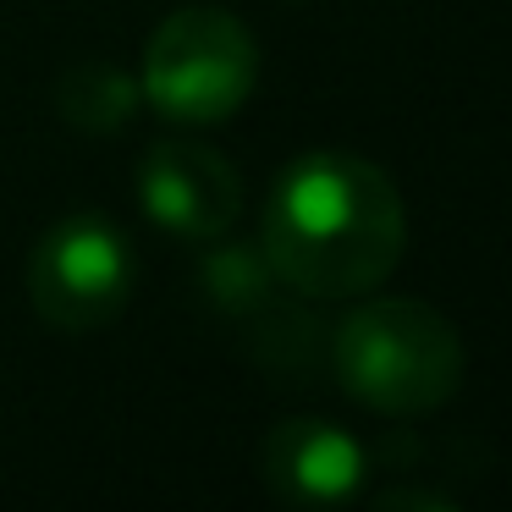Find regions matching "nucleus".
I'll return each instance as SVG.
<instances>
[{"mask_svg":"<svg viewBox=\"0 0 512 512\" xmlns=\"http://www.w3.org/2000/svg\"><path fill=\"white\" fill-rule=\"evenodd\" d=\"M408 210L391 177L364 155L314 149L276 177L265 204V248L281 287L298 298H364L397 270Z\"/></svg>","mask_w":512,"mask_h":512,"instance_id":"1","label":"nucleus"},{"mask_svg":"<svg viewBox=\"0 0 512 512\" xmlns=\"http://www.w3.org/2000/svg\"><path fill=\"white\" fill-rule=\"evenodd\" d=\"M331 369L353 402L419 419L463 386V336L419 298H364L331 336Z\"/></svg>","mask_w":512,"mask_h":512,"instance_id":"2","label":"nucleus"},{"mask_svg":"<svg viewBox=\"0 0 512 512\" xmlns=\"http://www.w3.org/2000/svg\"><path fill=\"white\" fill-rule=\"evenodd\" d=\"M254 78H259L254 34L232 12L188 6V12L166 17L155 28V39L144 50L138 94L171 122L210 127L243 111V100L254 94Z\"/></svg>","mask_w":512,"mask_h":512,"instance_id":"3","label":"nucleus"},{"mask_svg":"<svg viewBox=\"0 0 512 512\" xmlns=\"http://www.w3.org/2000/svg\"><path fill=\"white\" fill-rule=\"evenodd\" d=\"M133 248L100 215H67L39 237L28 259V298L50 331L89 336L111 325L133 298Z\"/></svg>","mask_w":512,"mask_h":512,"instance_id":"4","label":"nucleus"},{"mask_svg":"<svg viewBox=\"0 0 512 512\" xmlns=\"http://www.w3.org/2000/svg\"><path fill=\"white\" fill-rule=\"evenodd\" d=\"M138 199L166 232L210 243V237L232 232L237 210H243V177L221 149L193 144V138H160L138 166Z\"/></svg>","mask_w":512,"mask_h":512,"instance_id":"5","label":"nucleus"},{"mask_svg":"<svg viewBox=\"0 0 512 512\" xmlns=\"http://www.w3.org/2000/svg\"><path fill=\"white\" fill-rule=\"evenodd\" d=\"M265 479L287 501L331 507L364 485V446L331 419H287L265 435Z\"/></svg>","mask_w":512,"mask_h":512,"instance_id":"6","label":"nucleus"},{"mask_svg":"<svg viewBox=\"0 0 512 512\" xmlns=\"http://www.w3.org/2000/svg\"><path fill=\"white\" fill-rule=\"evenodd\" d=\"M138 105V78L116 61H78L56 83V111L78 133H122Z\"/></svg>","mask_w":512,"mask_h":512,"instance_id":"7","label":"nucleus"},{"mask_svg":"<svg viewBox=\"0 0 512 512\" xmlns=\"http://www.w3.org/2000/svg\"><path fill=\"white\" fill-rule=\"evenodd\" d=\"M199 292L210 298V309L226 314V320H248V314L276 292V270H270L265 248L221 243L199 259Z\"/></svg>","mask_w":512,"mask_h":512,"instance_id":"8","label":"nucleus"},{"mask_svg":"<svg viewBox=\"0 0 512 512\" xmlns=\"http://www.w3.org/2000/svg\"><path fill=\"white\" fill-rule=\"evenodd\" d=\"M248 320H254V358L270 369V375H303V369L314 364V353H320L314 336L320 331L303 320V309L276 303V292H270Z\"/></svg>","mask_w":512,"mask_h":512,"instance_id":"9","label":"nucleus"}]
</instances>
